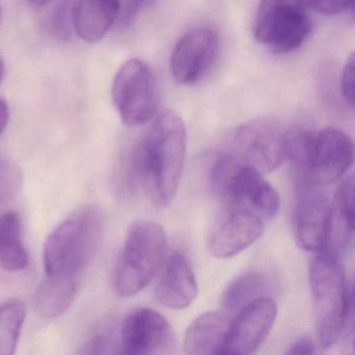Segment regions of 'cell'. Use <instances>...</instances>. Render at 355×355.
<instances>
[{"instance_id": "1", "label": "cell", "mask_w": 355, "mask_h": 355, "mask_svg": "<svg viewBox=\"0 0 355 355\" xmlns=\"http://www.w3.org/2000/svg\"><path fill=\"white\" fill-rule=\"evenodd\" d=\"M186 126L172 111L161 114L139 145L135 170L147 198L157 207L171 203L186 155Z\"/></svg>"}, {"instance_id": "22", "label": "cell", "mask_w": 355, "mask_h": 355, "mask_svg": "<svg viewBox=\"0 0 355 355\" xmlns=\"http://www.w3.org/2000/svg\"><path fill=\"white\" fill-rule=\"evenodd\" d=\"M26 315V305L19 299L0 304V355H15Z\"/></svg>"}, {"instance_id": "34", "label": "cell", "mask_w": 355, "mask_h": 355, "mask_svg": "<svg viewBox=\"0 0 355 355\" xmlns=\"http://www.w3.org/2000/svg\"><path fill=\"white\" fill-rule=\"evenodd\" d=\"M1 17H3V11L0 9V22H1Z\"/></svg>"}, {"instance_id": "5", "label": "cell", "mask_w": 355, "mask_h": 355, "mask_svg": "<svg viewBox=\"0 0 355 355\" xmlns=\"http://www.w3.org/2000/svg\"><path fill=\"white\" fill-rule=\"evenodd\" d=\"M167 251L165 230L155 222H134L114 271V288L122 298L142 292L161 268Z\"/></svg>"}, {"instance_id": "11", "label": "cell", "mask_w": 355, "mask_h": 355, "mask_svg": "<svg viewBox=\"0 0 355 355\" xmlns=\"http://www.w3.org/2000/svg\"><path fill=\"white\" fill-rule=\"evenodd\" d=\"M263 232V219L252 211L227 207L207 234V251L216 259H230L254 244Z\"/></svg>"}, {"instance_id": "16", "label": "cell", "mask_w": 355, "mask_h": 355, "mask_svg": "<svg viewBox=\"0 0 355 355\" xmlns=\"http://www.w3.org/2000/svg\"><path fill=\"white\" fill-rule=\"evenodd\" d=\"M354 232V178H345L330 202L329 219L322 250L340 257ZM321 251V250H320Z\"/></svg>"}, {"instance_id": "17", "label": "cell", "mask_w": 355, "mask_h": 355, "mask_svg": "<svg viewBox=\"0 0 355 355\" xmlns=\"http://www.w3.org/2000/svg\"><path fill=\"white\" fill-rule=\"evenodd\" d=\"M227 315L220 311H207L192 322L184 338L186 355H214L225 346L230 331Z\"/></svg>"}, {"instance_id": "21", "label": "cell", "mask_w": 355, "mask_h": 355, "mask_svg": "<svg viewBox=\"0 0 355 355\" xmlns=\"http://www.w3.org/2000/svg\"><path fill=\"white\" fill-rule=\"evenodd\" d=\"M268 284L263 274L250 271L239 276L226 288L223 295V307L227 311L239 313L243 307L255 299L263 296Z\"/></svg>"}, {"instance_id": "6", "label": "cell", "mask_w": 355, "mask_h": 355, "mask_svg": "<svg viewBox=\"0 0 355 355\" xmlns=\"http://www.w3.org/2000/svg\"><path fill=\"white\" fill-rule=\"evenodd\" d=\"M211 186L227 207L247 209L261 219H272L279 209V196L263 174L223 153L211 166Z\"/></svg>"}, {"instance_id": "29", "label": "cell", "mask_w": 355, "mask_h": 355, "mask_svg": "<svg viewBox=\"0 0 355 355\" xmlns=\"http://www.w3.org/2000/svg\"><path fill=\"white\" fill-rule=\"evenodd\" d=\"M284 355H319V351L313 340L302 338L293 344Z\"/></svg>"}, {"instance_id": "4", "label": "cell", "mask_w": 355, "mask_h": 355, "mask_svg": "<svg viewBox=\"0 0 355 355\" xmlns=\"http://www.w3.org/2000/svg\"><path fill=\"white\" fill-rule=\"evenodd\" d=\"M309 284L319 344L329 348L340 338L350 309L348 282L340 257L319 251L309 263Z\"/></svg>"}, {"instance_id": "30", "label": "cell", "mask_w": 355, "mask_h": 355, "mask_svg": "<svg viewBox=\"0 0 355 355\" xmlns=\"http://www.w3.org/2000/svg\"><path fill=\"white\" fill-rule=\"evenodd\" d=\"M9 105L3 99H0V136L5 132L9 122Z\"/></svg>"}, {"instance_id": "2", "label": "cell", "mask_w": 355, "mask_h": 355, "mask_svg": "<svg viewBox=\"0 0 355 355\" xmlns=\"http://www.w3.org/2000/svg\"><path fill=\"white\" fill-rule=\"evenodd\" d=\"M103 216L94 205L66 218L47 236L43 251L46 276L78 279L101 247Z\"/></svg>"}, {"instance_id": "31", "label": "cell", "mask_w": 355, "mask_h": 355, "mask_svg": "<svg viewBox=\"0 0 355 355\" xmlns=\"http://www.w3.org/2000/svg\"><path fill=\"white\" fill-rule=\"evenodd\" d=\"M214 355H239V354H236V353L234 352V351L230 350V349H227V348H225V347H223V348H222L221 350L218 351V352Z\"/></svg>"}, {"instance_id": "20", "label": "cell", "mask_w": 355, "mask_h": 355, "mask_svg": "<svg viewBox=\"0 0 355 355\" xmlns=\"http://www.w3.org/2000/svg\"><path fill=\"white\" fill-rule=\"evenodd\" d=\"M28 263V253L22 239L19 215L8 211L0 216V266L9 272L24 270Z\"/></svg>"}, {"instance_id": "14", "label": "cell", "mask_w": 355, "mask_h": 355, "mask_svg": "<svg viewBox=\"0 0 355 355\" xmlns=\"http://www.w3.org/2000/svg\"><path fill=\"white\" fill-rule=\"evenodd\" d=\"M172 338L169 322L151 309L130 311L121 328L122 349L128 355H155L169 345Z\"/></svg>"}, {"instance_id": "26", "label": "cell", "mask_w": 355, "mask_h": 355, "mask_svg": "<svg viewBox=\"0 0 355 355\" xmlns=\"http://www.w3.org/2000/svg\"><path fill=\"white\" fill-rule=\"evenodd\" d=\"M307 10H313L323 15H338L349 10L353 3L345 1H302Z\"/></svg>"}, {"instance_id": "19", "label": "cell", "mask_w": 355, "mask_h": 355, "mask_svg": "<svg viewBox=\"0 0 355 355\" xmlns=\"http://www.w3.org/2000/svg\"><path fill=\"white\" fill-rule=\"evenodd\" d=\"M76 278L46 276L35 293L34 309L39 317L55 319L71 306L78 293Z\"/></svg>"}, {"instance_id": "33", "label": "cell", "mask_w": 355, "mask_h": 355, "mask_svg": "<svg viewBox=\"0 0 355 355\" xmlns=\"http://www.w3.org/2000/svg\"><path fill=\"white\" fill-rule=\"evenodd\" d=\"M116 355H128V354H126V353H124L123 351H120L119 353H117V354Z\"/></svg>"}, {"instance_id": "18", "label": "cell", "mask_w": 355, "mask_h": 355, "mask_svg": "<svg viewBox=\"0 0 355 355\" xmlns=\"http://www.w3.org/2000/svg\"><path fill=\"white\" fill-rule=\"evenodd\" d=\"M120 3L117 1H78L74 6V33L82 40L101 41L117 22Z\"/></svg>"}, {"instance_id": "8", "label": "cell", "mask_w": 355, "mask_h": 355, "mask_svg": "<svg viewBox=\"0 0 355 355\" xmlns=\"http://www.w3.org/2000/svg\"><path fill=\"white\" fill-rule=\"evenodd\" d=\"M288 136L273 122L252 120L232 132L225 153L259 173H269L288 159Z\"/></svg>"}, {"instance_id": "28", "label": "cell", "mask_w": 355, "mask_h": 355, "mask_svg": "<svg viewBox=\"0 0 355 355\" xmlns=\"http://www.w3.org/2000/svg\"><path fill=\"white\" fill-rule=\"evenodd\" d=\"M110 345L107 334H96L85 345L82 355H109Z\"/></svg>"}, {"instance_id": "24", "label": "cell", "mask_w": 355, "mask_h": 355, "mask_svg": "<svg viewBox=\"0 0 355 355\" xmlns=\"http://www.w3.org/2000/svg\"><path fill=\"white\" fill-rule=\"evenodd\" d=\"M21 184L19 168L13 162L0 157V202L13 199L19 193Z\"/></svg>"}, {"instance_id": "12", "label": "cell", "mask_w": 355, "mask_h": 355, "mask_svg": "<svg viewBox=\"0 0 355 355\" xmlns=\"http://www.w3.org/2000/svg\"><path fill=\"white\" fill-rule=\"evenodd\" d=\"M330 202L319 186L303 182L293 215L295 240L303 250L317 253L323 248Z\"/></svg>"}, {"instance_id": "7", "label": "cell", "mask_w": 355, "mask_h": 355, "mask_svg": "<svg viewBox=\"0 0 355 355\" xmlns=\"http://www.w3.org/2000/svg\"><path fill=\"white\" fill-rule=\"evenodd\" d=\"M307 11L302 1H261L253 26L254 38L277 55L297 51L307 40L313 28Z\"/></svg>"}, {"instance_id": "32", "label": "cell", "mask_w": 355, "mask_h": 355, "mask_svg": "<svg viewBox=\"0 0 355 355\" xmlns=\"http://www.w3.org/2000/svg\"><path fill=\"white\" fill-rule=\"evenodd\" d=\"M3 74H5V64L3 60L0 59V82L3 80Z\"/></svg>"}, {"instance_id": "3", "label": "cell", "mask_w": 355, "mask_h": 355, "mask_svg": "<svg viewBox=\"0 0 355 355\" xmlns=\"http://www.w3.org/2000/svg\"><path fill=\"white\" fill-rule=\"evenodd\" d=\"M353 143L348 135L336 128L288 136V159L303 175V182L315 186L338 182L352 165Z\"/></svg>"}, {"instance_id": "27", "label": "cell", "mask_w": 355, "mask_h": 355, "mask_svg": "<svg viewBox=\"0 0 355 355\" xmlns=\"http://www.w3.org/2000/svg\"><path fill=\"white\" fill-rule=\"evenodd\" d=\"M120 9L118 14L117 22L120 26H130L138 14L144 9L145 6H148L149 3L145 1H130V3H119Z\"/></svg>"}, {"instance_id": "10", "label": "cell", "mask_w": 355, "mask_h": 355, "mask_svg": "<svg viewBox=\"0 0 355 355\" xmlns=\"http://www.w3.org/2000/svg\"><path fill=\"white\" fill-rule=\"evenodd\" d=\"M219 51L220 38L215 30L192 28L180 37L172 51V76L182 85L201 82L215 65Z\"/></svg>"}, {"instance_id": "15", "label": "cell", "mask_w": 355, "mask_h": 355, "mask_svg": "<svg viewBox=\"0 0 355 355\" xmlns=\"http://www.w3.org/2000/svg\"><path fill=\"white\" fill-rule=\"evenodd\" d=\"M198 295L196 276L187 257L180 251L168 257L155 288V297L170 309H184L190 306Z\"/></svg>"}, {"instance_id": "9", "label": "cell", "mask_w": 355, "mask_h": 355, "mask_svg": "<svg viewBox=\"0 0 355 355\" xmlns=\"http://www.w3.org/2000/svg\"><path fill=\"white\" fill-rule=\"evenodd\" d=\"M112 97L124 124L146 123L155 117L159 107V90L153 70L141 60L125 62L114 78Z\"/></svg>"}, {"instance_id": "23", "label": "cell", "mask_w": 355, "mask_h": 355, "mask_svg": "<svg viewBox=\"0 0 355 355\" xmlns=\"http://www.w3.org/2000/svg\"><path fill=\"white\" fill-rule=\"evenodd\" d=\"M76 1H63L55 6L51 13V26L53 34L59 39L69 41L73 38V13Z\"/></svg>"}, {"instance_id": "25", "label": "cell", "mask_w": 355, "mask_h": 355, "mask_svg": "<svg viewBox=\"0 0 355 355\" xmlns=\"http://www.w3.org/2000/svg\"><path fill=\"white\" fill-rule=\"evenodd\" d=\"M354 55H351L345 64L340 78V89L345 101L350 107L354 105Z\"/></svg>"}, {"instance_id": "13", "label": "cell", "mask_w": 355, "mask_h": 355, "mask_svg": "<svg viewBox=\"0 0 355 355\" xmlns=\"http://www.w3.org/2000/svg\"><path fill=\"white\" fill-rule=\"evenodd\" d=\"M277 305L263 296L243 307L230 324L225 348L239 355H254L273 328Z\"/></svg>"}]
</instances>
